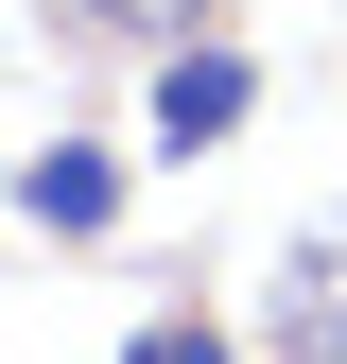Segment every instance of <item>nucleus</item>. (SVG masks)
Segmentation results:
<instances>
[{
    "instance_id": "nucleus-1",
    "label": "nucleus",
    "mask_w": 347,
    "mask_h": 364,
    "mask_svg": "<svg viewBox=\"0 0 347 364\" xmlns=\"http://www.w3.org/2000/svg\"><path fill=\"white\" fill-rule=\"evenodd\" d=\"M243 105H260V70L226 53V35H191V53L156 70V156H226V139H243Z\"/></svg>"
},
{
    "instance_id": "nucleus-2",
    "label": "nucleus",
    "mask_w": 347,
    "mask_h": 364,
    "mask_svg": "<svg viewBox=\"0 0 347 364\" xmlns=\"http://www.w3.org/2000/svg\"><path fill=\"white\" fill-rule=\"evenodd\" d=\"M18 208L53 225V243H105V225H122V156H87V139H53V156L18 173Z\"/></svg>"
},
{
    "instance_id": "nucleus-3",
    "label": "nucleus",
    "mask_w": 347,
    "mask_h": 364,
    "mask_svg": "<svg viewBox=\"0 0 347 364\" xmlns=\"http://www.w3.org/2000/svg\"><path fill=\"white\" fill-rule=\"evenodd\" d=\"M122 364H226V330H208V312H156V330L122 347Z\"/></svg>"
}]
</instances>
